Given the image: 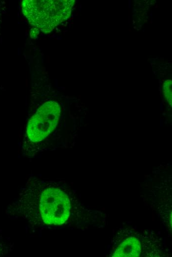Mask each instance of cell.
Masks as SVG:
<instances>
[{"label":"cell","mask_w":172,"mask_h":257,"mask_svg":"<svg viewBox=\"0 0 172 257\" xmlns=\"http://www.w3.org/2000/svg\"><path fill=\"white\" fill-rule=\"evenodd\" d=\"M1 243H0V255H1L0 252H1V251H2L1 250Z\"/></svg>","instance_id":"6"},{"label":"cell","mask_w":172,"mask_h":257,"mask_svg":"<svg viewBox=\"0 0 172 257\" xmlns=\"http://www.w3.org/2000/svg\"><path fill=\"white\" fill-rule=\"evenodd\" d=\"M38 201V215L47 225H60L68 219L71 210L70 199L60 189L53 187L43 189L39 192Z\"/></svg>","instance_id":"2"},{"label":"cell","mask_w":172,"mask_h":257,"mask_svg":"<svg viewBox=\"0 0 172 257\" xmlns=\"http://www.w3.org/2000/svg\"><path fill=\"white\" fill-rule=\"evenodd\" d=\"M141 252L140 242L136 238H128L122 242L114 253V257L139 256Z\"/></svg>","instance_id":"4"},{"label":"cell","mask_w":172,"mask_h":257,"mask_svg":"<svg viewBox=\"0 0 172 257\" xmlns=\"http://www.w3.org/2000/svg\"><path fill=\"white\" fill-rule=\"evenodd\" d=\"M60 113L56 102L48 101L41 106L29 122L27 133L30 139L36 142L45 138L56 128Z\"/></svg>","instance_id":"3"},{"label":"cell","mask_w":172,"mask_h":257,"mask_svg":"<svg viewBox=\"0 0 172 257\" xmlns=\"http://www.w3.org/2000/svg\"><path fill=\"white\" fill-rule=\"evenodd\" d=\"M74 3L73 0H25L22 8L31 24L48 32L70 16Z\"/></svg>","instance_id":"1"},{"label":"cell","mask_w":172,"mask_h":257,"mask_svg":"<svg viewBox=\"0 0 172 257\" xmlns=\"http://www.w3.org/2000/svg\"><path fill=\"white\" fill-rule=\"evenodd\" d=\"M172 81L167 80L165 81L163 86L164 95L171 106H172Z\"/></svg>","instance_id":"5"}]
</instances>
